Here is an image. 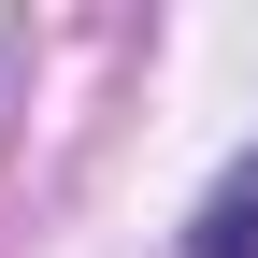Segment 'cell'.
<instances>
[{"label":"cell","instance_id":"6da1fadb","mask_svg":"<svg viewBox=\"0 0 258 258\" xmlns=\"http://www.w3.org/2000/svg\"><path fill=\"white\" fill-rule=\"evenodd\" d=\"M186 258H258V158H230L201 201V230H186Z\"/></svg>","mask_w":258,"mask_h":258}]
</instances>
